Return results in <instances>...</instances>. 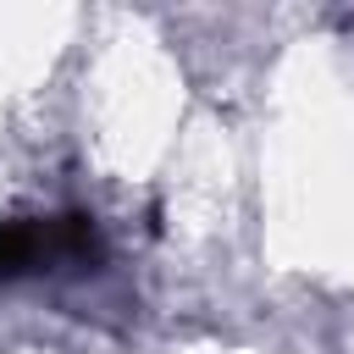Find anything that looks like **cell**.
<instances>
[{"instance_id": "cell-1", "label": "cell", "mask_w": 354, "mask_h": 354, "mask_svg": "<svg viewBox=\"0 0 354 354\" xmlns=\"http://www.w3.org/2000/svg\"><path fill=\"white\" fill-rule=\"evenodd\" d=\"M105 243L88 216H55V221H0V277L55 271V266H100Z\"/></svg>"}]
</instances>
